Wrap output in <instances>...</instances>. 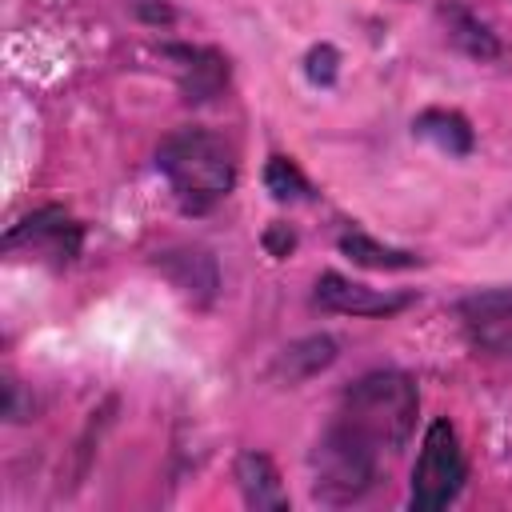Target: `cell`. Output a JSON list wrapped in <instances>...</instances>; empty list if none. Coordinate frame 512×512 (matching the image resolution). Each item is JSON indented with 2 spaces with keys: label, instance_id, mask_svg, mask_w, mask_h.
Returning a JSON list of instances; mask_svg holds the SVG:
<instances>
[{
  "label": "cell",
  "instance_id": "1",
  "mask_svg": "<svg viewBox=\"0 0 512 512\" xmlns=\"http://www.w3.org/2000/svg\"><path fill=\"white\" fill-rule=\"evenodd\" d=\"M156 168L188 216L212 212L236 184V152L208 128H176L156 148Z\"/></svg>",
  "mask_w": 512,
  "mask_h": 512
},
{
  "label": "cell",
  "instance_id": "2",
  "mask_svg": "<svg viewBox=\"0 0 512 512\" xmlns=\"http://www.w3.org/2000/svg\"><path fill=\"white\" fill-rule=\"evenodd\" d=\"M416 412H420V392L416 380L408 372L384 368V372H368L360 376L336 412V424H344L348 432H356L364 444H372L380 456L384 452H400L416 428Z\"/></svg>",
  "mask_w": 512,
  "mask_h": 512
},
{
  "label": "cell",
  "instance_id": "3",
  "mask_svg": "<svg viewBox=\"0 0 512 512\" xmlns=\"http://www.w3.org/2000/svg\"><path fill=\"white\" fill-rule=\"evenodd\" d=\"M308 468H312V496L320 504H356L360 496L372 492L380 476V452L332 420L320 432Z\"/></svg>",
  "mask_w": 512,
  "mask_h": 512
},
{
  "label": "cell",
  "instance_id": "4",
  "mask_svg": "<svg viewBox=\"0 0 512 512\" xmlns=\"http://www.w3.org/2000/svg\"><path fill=\"white\" fill-rule=\"evenodd\" d=\"M464 480H468V460H464L460 436H456V428L440 416V420L428 424L424 444H420V456H416V464H412L408 504L420 508V512L448 508V504L460 496Z\"/></svg>",
  "mask_w": 512,
  "mask_h": 512
},
{
  "label": "cell",
  "instance_id": "5",
  "mask_svg": "<svg viewBox=\"0 0 512 512\" xmlns=\"http://www.w3.org/2000/svg\"><path fill=\"white\" fill-rule=\"evenodd\" d=\"M80 244H84V228L64 208H40L4 232L8 256H24V260H36L48 268L72 264L80 256Z\"/></svg>",
  "mask_w": 512,
  "mask_h": 512
},
{
  "label": "cell",
  "instance_id": "6",
  "mask_svg": "<svg viewBox=\"0 0 512 512\" xmlns=\"http://www.w3.org/2000/svg\"><path fill=\"white\" fill-rule=\"evenodd\" d=\"M456 316L476 352L512 356V288H480L456 304Z\"/></svg>",
  "mask_w": 512,
  "mask_h": 512
},
{
  "label": "cell",
  "instance_id": "7",
  "mask_svg": "<svg viewBox=\"0 0 512 512\" xmlns=\"http://www.w3.org/2000/svg\"><path fill=\"white\" fill-rule=\"evenodd\" d=\"M316 304L324 312H340V316H392L400 308L412 304L408 292H380L368 288L360 280H348L340 272H324L316 280Z\"/></svg>",
  "mask_w": 512,
  "mask_h": 512
},
{
  "label": "cell",
  "instance_id": "8",
  "mask_svg": "<svg viewBox=\"0 0 512 512\" xmlns=\"http://www.w3.org/2000/svg\"><path fill=\"white\" fill-rule=\"evenodd\" d=\"M236 484H240L248 508H268V512L288 508V492L280 484V472H276V464L264 452H240V460H236Z\"/></svg>",
  "mask_w": 512,
  "mask_h": 512
},
{
  "label": "cell",
  "instance_id": "9",
  "mask_svg": "<svg viewBox=\"0 0 512 512\" xmlns=\"http://www.w3.org/2000/svg\"><path fill=\"white\" fill-rule=\"evenodd\" d=\"M168 56L180 60V84H184L188 100H208L228 80L224 56H216L208 48H168Z\"/></svg>",
  "mask_w": 512,
  "mask_h": 512
},
{
  "label": "cell",
  "instance_id": "10",
  "mask_svg": "<svg viewBox=\"0 0 512 512\" xmlns=\"http://www.w3.org/2000/svg\"><path fill=\"white\" fill-rule=\"evenodd\" d=\"M412 132L424 136L428 144H436V148L448 152V156H468L472 144H476L472 124H468L460 112H452V108H428V112H420V116L412 120Z\"/></svg>",
  "mask_w": 512,
  "mask_h": 512
},
{
  "label": "cell",
  "instance_id": "11",
  "mask_svg": "<svg viewBox=\"0 0 512 512\" xmlns=\"http://www.w3.org/2000/svg\"><path fill=\"white\" fill-rule=\"evenodd\" d=\"M340 252H344L352 264L380 268V272H396V268H416V264H420V256H416V252L388 248V244L372 240L368 232H344V236H340Z\"/></svg>",
  "mask_w": 512,
  "mask_h": 512
},
{
  "label": "cell",
  "instance_id": "12",
  "mask_svg": "<svg viewBox=\"0 0 512 512\" xmlns=\"http://www.w3.org/2000/svg\"><path fill=\"white\" fill-rule=\"evenodd\" d=\"M332 360H336V344H332L328 336H308V340H296V344L284 348L280 372H284L288 380H304V376L328 368Z\"/></svg>",
  "mask_w": 512,
  "mask_h": 512
},
{
  "label": "cell",
  "instance_id": "13",
  "mask_svg": "<svg viewBox=\"0 0 512 512\" xmlns=\"http://www.w3.org/2000/svg\"><path fill=\"white\" fill-rule=\"evenodd\" d=\"M444 20H448V36H452L468 56H476V60H492V56H500V40H496V36L468 12V8H448Z\"/></svg>",
  "mask_w": 512,
  "mask_h": 512
},
{
  "label": "cell",
  "instance_id": "14",
  "mask_svg": "<svg viewBox=\"0 0 512 512\" xmlns=\"http://www.w3.org/2000/svg\"><path fill=\"white\" fill-rule=\"evenodd\" d=\"M264 188H268L280 204L312 200L308 176H304V172L296 168V160H288V156H268V164H264Z\"/></svg>",
  "mask_w": 512,
  "mask_h": 512
},
{
  "label": "cell",
  "instance_id": "15",
  "mask_svg": "<svg viewBox=\"0 0 512 512\" xmlns=\"http://www.w3.org/2000/svg\"><path fill=\"white\" fill-rule=\"evenodd\" d=\"M336 64H340V56H336V48L332 44H316L312 52H308V60H304V72H308V80L312 84H332L336 80Z\"/></svg>",
  "mask_w": 512,
  "mask_h": 512
}]
</instances>
